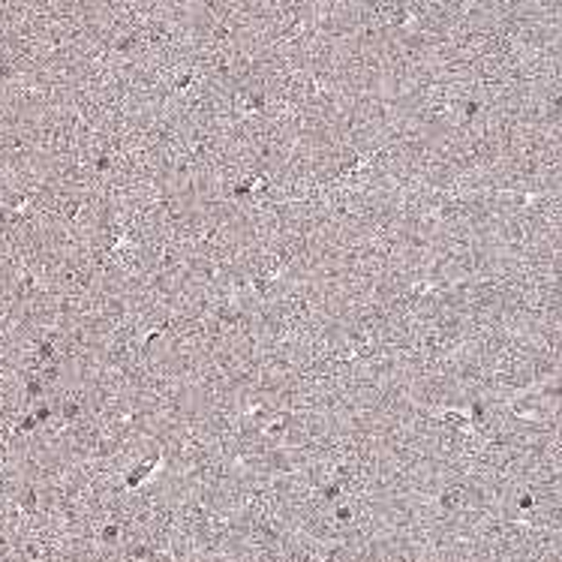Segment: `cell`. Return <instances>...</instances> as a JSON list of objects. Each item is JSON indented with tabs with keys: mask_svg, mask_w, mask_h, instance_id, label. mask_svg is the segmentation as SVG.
<instances>
[{
	"mask_svg": "<svg viewBox=\"0 0 562 562\" xmlns=\"http://www.w3.org/2000/svg\"><path fill=\"white\" fill-rule=\"evenodd\" d=\"M352 3H356V0H344V3H337V7H334V10L328 12V15H334V12L346 10V7H352ZM328 15H325V19H328ZM319 22H322V19H319ZM319 22H316V24H319ZM311 27H313V24H311ZM292 40H295V36H292ZM286 46H289V43H286ZM286 46L277 48V58H274V88H277V93H289V91L299 93V91H301L299 81L292 79V72H289Z\"/></svg>",
	"mask_w": 562,
	"mask_h": 562,
	"instance_id": "6da1fadb",
	"label": "cell"
}]
</instances>
